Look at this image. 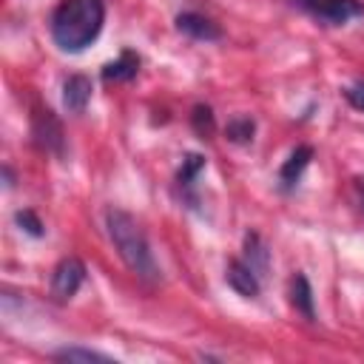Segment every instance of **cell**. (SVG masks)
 <instances>
[{
  "label": "cell",
  "mask_w": 364,
  "mask_h": 364,
  "mask_svg": "<svg viewBox=\"0 0 364 364\" xmlns=\"http://www.w3.org/2000/svg\"><path fill=\"white\" fill-rule=\"evenodd\" d=\"M102 23V0H60V6L51 11V40L60 51L77 54L100 37Z\"/></svg>",
  "instance_id": "1"
},
{
  "label": "cell",
  "mask_w": 364,
  "mask_h": 364,
  "mask_svg": "<svg viewBox=\"0 0 364 364\" xmlns=\"http://www.w3.org/2000/svg\"><path fill=\"white\" fill-rule=\"evenodd\" d=\"M105 225H108V236H111V242H114L119 259L125 262V267H128L136 279H142V282H148V284L159 282V264H156V259H154V253H151V245H148V239H145L139 222H136L128 210L111 208V210L105 213Z\"/></svg>",
  "instance_id": "2"
},
{
  "label": "cell",
  "mask_w": 364,
  "mask_h": 364,
  "mask_svg": "<svg viewBox=\"0 0 364 364\" xmlns=\"http://www.w3.org/2000/svg\"><path fill=\"white\" fill-rule=\"evenodd\" d=\"M293 3L324 26H344L353 17L364 14V6L358 0H293Z\"/></svg>",
  "instance_id": "3"
},
{
  "label": "cell",
  "mask_w": 364,
  "mask_h": 364,
  "mask_svg": "<svg viewBox=\"0 0 364 364\" xmlns=\"http://www.w3.org/2000/svg\"><path fill=\"white\" fill-rule=\"evenodd\" d=\"M82 282H85V264L77 256H68L51 273V296L57 301H68L80 290Z\"/></svg>",
  "instance_id": "4"
},
{
  "label": "cell",
  "mask_w": 364,
  "mask_h": 364,
  "mask_svg": "<svg viewBox=\"0 0 364 364\" xmlns=\"http://www.w3.org/2000/svg\"><path fill=\"white\" fill-rule=\"evenodd\" d=\"M31 134H34V142L48 151V154H63V125L60 119L51 114V111H37L34 119H31Z\"/></svg>",
  "instance_id": "5"
},
{
  "label": "cell",
  "mask_w": 364,
  "mask_h": 364,
  "mask_svg": "<svg viewBox=\"0 0 364 364\" xmlns=\"http://www.w3.org/2000/svg\"><path fill=\"white\" fill-rule=\"evenodd\" d=\"M225 279L228 284L239 293V296H247V299H256L262 284H259V273L245 262V259H230L228 267H225Z\"/></svg>",
  "instance_id": "6"
},
{
  "label": "cell",
  "mask_w": 364,
  "mask_h": 364,
  "mask_svg": "<svg viewBox=\"0 0 364 364\" xmlns=\"http://www.w3.org/2000/svg\"><path fill=\"white\" fill-rule=\"evenodd\" d=\"M176 28H179L182 34L193 37V40H219V37H222L219 26L210 23L208 17L196 14V11H182V14H176Z\"/></svg>",
  "instance_id": "7"
},
{
  "label": "cell",
  "mask_w": 364,
  "mask_h": 364,
  "mask_svg": "<svg viewBox=\"0 0 364 364\" xmlns=\"http://www.w3.org/2000/svg\"><path fill=\"white\" fill-rule=\"evenodd\" d=\"M91 100V80L85 74H71L63 85V102L71 114H82Z\"/></svg>",
  "instance_id": "8"
},
{
  "label": "cell",
  "mask_w": 364,
  "mask_h": 364,
  "mask_svg": "<svg viewBox=\"0 0 364 364\" xmlns=\"http://www.w3.org/2000/svg\"><path fill=\"white\" fill-rule=\"evenodd\" d=\"M310 159H313V148H310V145H299V148L287 156V162H284L282 171H279V182H282L284 191H290V188L301 179V173H304V168L310 165Z\"/></svg>",
  "instance_id": "9"
},
{
  "label": "cell",
  "mask_w": 364,
  "mask_h": 364,
  "mask_svg": "<svg viewBox=\"0 0 364 364\" xmlns=\"http://www.w3.org/2000/svg\"><path fill=\"white\" fill-rule=\"evenodd\" d=\"M290 301L296 307V313H301L307 321L316 318V310H313V290H310V282L304 273H296L293 282H290Z\"/></svg>",
  "instance_id": "10"
},
{
  "label": "cell",
  "mask_w": 364,
  "mask_h": 364,
  "mask_svg": "<svg viewBox=\"0 0 364 364\" xmlns=\"http://www.w3.org/2000/svg\"><path fill=\"white\" fill-rule=\"evenodd\" d=\"M139 71V57L134 51H122L117 60H111L105 68H102V80H114V82H122V80H134Z\"/></svg>",
  "instance_id": "11"
},
{
  "label": "cell",
  "mask_w": 364,
  "mask_h": 364,
  "mask_svg": "<svg viewBox=\"0 0 364 364\" xmlns=\"http://www.w3.org/2000/svg\"><path fill=\"white\" fill-rule=\"evenodd\" d=\"M245 262L259 273V279L264 276V270H267V250H264V245H262V239L256 233H247V239H245Z\"/></svg>",
  "instance_id": "12"
},
{
  "label": "cell",
  "mask_w": 364,
  "mask_h": 364,
  "mask_svg": "<svg viewBox=\"0 0 364 364\" xmlns=\"http://www.w3.org/2000/svg\"><path fill=\"white\" fill-rule=\"evenodd\" d=\"M54 358L68 361V364H74V361H111L108 355H102L97 350H88V347H63V350L54 353Z\"/></svg>",
  "instance_id": "13"
},
{
  "label": "cell",
  "mask_w": 364,
  "mask_h": 364,
  "mask_svg": "<svg viewBox=\"0 0 364 364\" xmlns=\"http://www.w3.org/2000/svg\"><path fill=\"white\" fill-rule=\"evenodd\" d=\"M253 131H256V125H253V119L250 117H236V119H230L228 122V139L230 142H250L253 139Z\"/></svg>",
  "instance_id": "14"
},
{
  "label": "cell",
  "mask_w": 364,
  "mask_h": 364,
  "mask_svg": "<svg viewBox=\"0 0 364 364\" xmlns=\"http://www.w3.org/2000/svg\"><path fill=\"white\" fill-rule=\"evenodd\" d=\"M191 122H193L199 136H210L213 134V114H210L208 105H196L193 114H191Z\"/></svg>",
  "instance_id": "15"
},
{
  "label": "cell",
  "mask_w": 364,
  "mask_h": 364,
  "mask_svg": "<svg viewBox=\"0 0 364 364\" xmlns=\"http://www.w3.org/2000/svg\"><path fill=\"white\" fill-rule=\"evenodd\" d=\"M205 168V159L199 156V154H191V156H185V162H182V168H179V185H193V179H196V173Z\"/></svg>",
  "instance_id": "16"
},
{
  "label": "cell",
  "mask_w": 364,
  "mask_h": 364,
  "mask_svg": "<svg viewBox=\"0 0 364 364\" xmlns=\"http://www.w3.org/2000/svg\"><path fill=\"white\" fill-rule=\"evenodd\" d=\"M17 222H20V228H23L26 233H31V236H43V222H40L31 210H20V213H17Z\"/></svg>",
  "instance_id": "17"
},
{
  "label": "cell",
  "mask_w": 364,
  "mask_h": 364,
  "mask_svg": "<svg viewBox=\"0 0 364 364\" xmlns=\"http://www.w3.org/2000/svg\"><path fill=\"white\" fill-rule=\"evenodd\" d=\"M347 102L353 105V108H358V111H364V80H358V82H353L347 91Z\"/></svg>",
  "instance_id": "18"
},
{
  "label": "cell",
  "mask_w": 364,
  "mask_h": 364,
  "mask_svg": "<svg viewBox=\"0 0 364 364\" xmlns=\"http://www.w3.org/2000/svg\"><path fill=\"white\" fill-rule=\"evenodd\" d=\"M355 188H358V196H361V208H364V179H355Z\"/></svg>",
  "instance_id": "19"
}]
</instances>
